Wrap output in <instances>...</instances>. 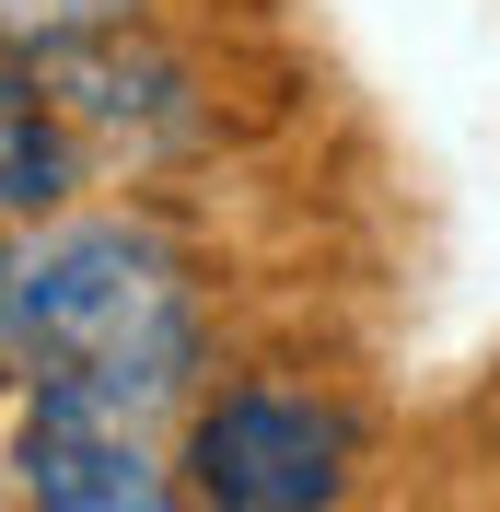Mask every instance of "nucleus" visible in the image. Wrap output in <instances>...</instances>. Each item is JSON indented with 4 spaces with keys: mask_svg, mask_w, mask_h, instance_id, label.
Here are the masks:
<instances>
[{
    "mask_svg": "<svg viewBox=\"0 0 500 512\" xmlns=\"http://www.w3.org/2000/svg\"><path fill=\"white\" fill-rule=\"evenodd\" d=\"M0 384L152 419L198 384V280L140 222H59L0 256Z\"/></svg>",
    "mask_w": 500,
    "mask_h": 512,
    "instance_id": "nucleus-1",
    "label": "nucleus"
},
{
    "mask_svg": "<svg viewBox=\"0 0 500 512\" xmlns=\"http://www.w3.org/2000/svg\"><path fill=\"white\" fill-rule=\"evenodd\" d=\"M187 489L221 512H314L349 489V419L280 384H233L187 431Z\"/></svg>",
    "mask_w": 500,
    "mask_h": 512,
    "instance_id": "nucleus-2",
    "label": "nucleus"
},
{
    "mask_svg": "<svg viewBox=\"0 0 500 512\" xmlns=\"http://www.w3.org/2000/svg\"><path fill=\"white\" fill-rule=\"evenodd\" d=\"M12 478L47 512H152L163 501V466L140 443V419L94 408V396H35L24 431H12Z\"/></svg>",
    "mask_w": 500,
    "mask_h": 512,
    "instance_id": "nucleus-3",
    "label": "nucleus"
},
{
    "mask_svg": "<svg viewBox=\"0 0 500 512\" xmlns=\"http://www.w3.org/2000/svg\"><path fill=\"white\" fill-rule=\"evenodd\" d=\"M82 187V117L59 105V82L0 70V222H47L59 198Z\"/></svg>",
    "mask_w": 500,
    "mask_h": 512,
    "instance_id": "nucleus-4",
    "label": "nucleus"
},
{
    "mask_svg": "<svg viewBox=\"0 0 500 512\" xmlns=\"http://www.w3.org/2000/svg\"><path fill=\"white\" fill-rule=\"evenodd\" d=\"M140 0H0V59H70V47H94V35H117Z\"/></svg>",
    "mask_w": 500,
    "mask_h": 512,
    "instance_id": "nucleus-5",
    "label": "nucleus"
}]
</instances>
